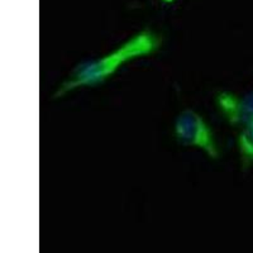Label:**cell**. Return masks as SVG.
<instances>
[{"label": "cell", "mask_w": 253, "mask_h": 253, "mask_svg": "<svg viewBox=\"0 0 253 253\" xmlns=\"http://www.w3.org/2000/svg\"><path fill=\"white\" fill-rule=\"evenodd\" d=\"M160 43V38L148 29L139 32L109 55L80 63L61 85L56 96H62L76 87L94 86L104 83L128 61L153 53Z\"/></svg>", "instance_id": "1"}, {"label": "cell", "mask_w": 253, "mask_h": 253, "mask_svg": "<svg viewBox=\"0 0 253 253\" xmlns=\"http://www.w3.org/2000/svg\"><path fill=\"white\" fill-rule=\"evenodd\" d=\"M175 137L184 146L199 147L211 158H219V150L210 126L204 119L191 109L178 115L175 123Z\"/></svg>", "instance_id": "2"}, {"label": "cell", "mask_w": 253, "mask_h": 253, "mask_svg": "<svg viewBox=\"0 0 253 253\" xmlns=\"http://www.w3.org/2000/svg\"><path fill=\"white\" fill-rule=\"evenodd\" d=\"M216 104L230 126L243 128L253 119V91L245 95L220 92Z\"/></svg>", "instance_id": "3"}, {"label": "cell", "mask_w": 253, "mask_h": 253, "mask_svg": "<svg viewBox=\"0 0 253 253\" xmlns=\"http://www.w3.org/2000/svg\"><path fill=\"white\" fill-rule=\"evenodd\" d=\"M238 137V147L243 169H248L253 164V119L241 128Z\"/></svg>", "instance_id": "4"}]
</instances>
